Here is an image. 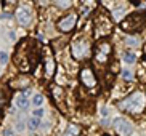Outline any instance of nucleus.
<instances>
[{
  "label": "nucleus",
  "mask_w": 146,
  "mask_h": 136,
  "mask_svg": "<svg viewBox=\"0 0 146 136\" xmlns=\"http://www.w3.org/2000/svg\"><path fill=\"white\" fill-rule=\"evenodd\" d=\"M122 109H127L130 112H140L145 107V96L141 93H133L130 98L124 99V101L119 104Z\"/></svg>",
  "instance_id": "nucleus-1"
},
{
  "label": "nucleus",
  "mask_w": 146,
  "mask_h": 136,
  "mask_svg": "<svg viewBox=\"0 0 146 136\" xmlns=\"http://www.w3.org/2000/svg\"><path fill=\"white\" fill-rule=\"evenodd\" d=\"M114 128H116V131L119 133L120 136H130L133 131V127L127 119L124 117H119V119L114 120Z\"/></svg>",
  "instance_id": "nucleus-2"
},
{
  "label": "nucleus",
  "mask_w": 146,
  "mask_h": 136,
  "mask_svg": "<svg viewBox=\"0 0 146 136\" xmlns=\"http://www.w3.org/2000/svg\"><path fill=\"white\" fill-rule=\"evenodd\" d=\"M16 19L21 26H27L31 22V11L26 7H19L16 10Z\"/></svg>",
  "instance_id": "nucleus-3"
},
{
  "label": "nucleus",
  "mask_w": 146,
  "mask_h": 136,
  "mask_svg": "<svg viewBox=\"0 0 146 136\" xmlns=\"http://www.w3.org/2000/svg\"><path fill=\"white\" fill-rule=\"evenodd\" d=\"M76 19H77V16L74 15V13H71L69 16H66L64 19H61L60 22H58V27H60V30H63V32H68V30H71L74 27V24H76Z\"/></svg>",
  "instance_id": "nucleus-4"
},
{
  "label": "nucleus",
  "mask_w": 146,
  "mask_h": 136,
  "mask_svg": "<svg viewBox=\"0 0 146 136\" xmlns=\"http://www.w3.org/2000/svg\"><path fill=\"white\" fill-rule=\"evenodd\" d=\"M80 79L87 86H93L95 83H96V80H95V77H93V74H92L90 69H84L82 74H80Z\"/></svg>",
  "instance_id": "nucleus-5"
},
{
  "label": "nucleus",
  "mask_w": 146,
  "mask_h": 136,
  "mask_svg": "<svg viewBox=\"0 0 146 136\" xmlns=\"http://www.w3.org/2000/svg\"><path fill=\"white\" fill-rule=\"evenodd\" d=\"M15 104H16V107H19V109H26V107L29 106V99H27V94H26V93L18 94L16 98H15Z\"/></svg>",
  "instance_id": "nucleus-6"
},
{
  "label": "nucleus",
  "mask_w": 146,
  "mask_h": 136,
  "mask_svg": "<svg viewBox=\"0 0 146 136\" xmlns=\"http://www.w3.org/2000/svg\"><path fill=\"white\" fill-rule=\"evenodd\" d=\"M85 50H87V45L85 43H76L74 45V48H72V51H74V58H82V56L85 55Z\"/></svg>",
  "instance_id": "nucleus-7"
},
{
  "label": "nucleus",
  "mask_w": 146,
  "mask_h": 136,
  "mask_svg": "<svg viewBox=\"0 0 146 136\" xmlns=\"http://www.w3.org/2000/svg\"><path fill=\"white\" fill-rule=\"evenodd\" d=\"M39 127H40V119H35V117L29 119V122H27V128L29 130H37Z\"/></svg>",
  "instance_id": "nucleus-8"
},
{
  "label": "nucleus",
  "mask_w": 146,
  "mask_h": 136,
  "mask_svg": "<svg viewBox=\"0 0 146 136\" xmlns=\"http://www.w3.org/2000/svg\"><path fill=\"white\" fill-rule=\"evenodd\" d=\"M42 102H43V96H42V94H40V93L34 94V98H32V104H34L35 107H39V109H40Z\"/></svg>",
  "instance_id": "nucleus-9"
},
{
  "label": "nucleus",
  "mask_w": 146,
  "mask_h": 136,
  "mask_svg": "<svg viewBox=\"0 0 146 136\" xmlns=\"http://www.w3.org/2000/svg\"><path fill=\"white\" fill-rule=\"evenodd\" d=\"M124 61H125V63H129V64H132L133 61H135V53H132V51L124 53Z\"/></svg>",
  "instance_id": "nucleus-10"
},
{
  "label": "nucleus",
  "mask_w": 146,
  "mask_h": 136,
  "mask_svg": "<svg viewBox=\"0 0 146 136\" xmlns=\"http://www.w3.org/2000/svg\"><path fill=\"white\" fill-rule=\"evenodd\" d=\"M122 77H124L125 80H132V79H133V74L130 72L129 69H124V71H122Z\"/></svg>",
  "instance_id": "nucleus-11"
},
{
  "label": "nucleus",
  "mask_w": 146,
  "mask_h": 136,
  "mask_svg": "<svg viewBox=\"0 0 146 136\" xmlns=\"http://www.w3.org/2000/svg\"><path fill=\"white\" fill-rule=\"evenodd\" d=\"M7 61H8V53L0 51V64H7Z\"/></svg>",
  "instance_id": "nucleus-12"
},
{
  "label": "nucleus",
  "mask_w": 146,
  "mask_h": 136,
  "mask_svg": "<svg viewBox=\"0 0 146 136\" xmlns=\"http://www.w3.org/2000/svg\"><path fill=\"white\" fill-rule=\"evenodd\" d=\"M53 72V61L52 59H48L47 61V77H50Z\"/></svg>",
  "instance_id": "nucleus-13"
},
{
  "label": "nucleus",
  "mask_w": 146,
  "mask_h": 136,
  "mask_svg": "<svg viewBox=\"0 0 146 136\" xmlns=\"http://www.w3.org/2000/svg\"><path fill=\"white\" fill-rule=\"evenodd\" d=\"M122 16H124V10L120 8V10H114V19H122Z\"/></svg>",
  "instance_id": "nucleus-14"
},
{
  "label": "nucleus",
  "mask_w": 146,
  "mask_h": 136,
  "mask_svg": "<svg viewBox=\"0 0 146 136\" xmlns=\"http://www.w3.org/2000/svg\"><path fill=\"white\" fill-rule=\"evenodd\" d=\"M79 133V128L77 127H69V131L66 133L64 136H74V135H77Z\"/></svg>",
  "instance_id": "nucleus-15"
},
{
  "label": "nucleus",
  "mask_w": 146,
  "mask_h": 136,
  "mask_svg": "<svg viewBox=\"0 0 146 136\" xmlns=\"http://www.w3.org/2000/svg\"><path fill=\"white\" fill-rule=\"evenodd\" d=\"M127 43H129V45H132V47H137L138 40H137V38H133V37H130V38H127Z\"/></svg>",
  "instance_id": "nucleus-16"
},
{
  "label": "nucleus",
  "mask_w": 146,
  "mask_h": 136,
  "mask_svg": "<svg viewBox=\"0 0 146 136\" xmlns=\"http://www.w3.org/2000/svg\"><path fill=\"white\" fill-rule=\"evenodd\" d=\"M42 115H43V109H37V111H34L35 119H42Z\"/></svg>",
  "instance_id": "nucleus-17"
},
{
  "label": "nucleus",
  "mask_w": 146,
  "mask_h": 136,
  "mask_svg": "<svg viewBox=\"0 0 146 136\" xmlns=\"http://www.w3.org/2000/svg\"><path fill=\"white\" fill-rule=\"evenodd\" d=\"M16 130H18V131H23V130H24V122H23V120H18Z\"/></svg>",
  "instance_id": "nucleus-18"
},
{
  "label": "nucleus",
  "mask_w": 146,
  "mask_h": 136,
  "mask_svg": "<svg viewBox=\"0 0 146 136\" xmlns=\"http://www.w3.org/2000/svg\"><path fill=\"white\" fill-rule=\"evenodd\" d=\"M0 18H2V19H10V18H13V15H11V13H2Z\"/></svg>",
  "instance_id": "nucleus-19"
},
{
  "label": "nucleus",
  "mask_w": 146,
  "mask_h": 136,
  "mask_svg": "<svg viewBox=\"0 0 146 136\" xmlns=\"http://www.w3.org/2000/svg\"><path fill=\"white\" fill-rule=\"evenodd\" d=\"M13 130H10V128H7V130H3V136H13Z\"/></svg>",
  "instance_id": "nucleus-20"
},
{
  "label": "nucleus",
  "mask_w": 146,
  "mask_h": 136,
  "mask_svg": "<svg viewBox=\"0 0 146 136\" xmlns=\"http://www.w3.org/2000/svg\"><path fill=\"white\" fill-rule=\"evenodd\" d=\"M56 5H58V7H63V8H64V7H69V2H56Z\"/></svg>",
  "instance_id": "nucleus-21"
},
{
  "label": "nucleus",
  "mask_w": 146,
  "mask_h": 136,
  "mask_svg": "<svg viewBox=\"0 0 146 136\" xmlns=\"http://www.w3.org/2000/svg\"><path fill=\"white\" fill-rule=\"evenodd\" d=\"M108 51H109V45H103V47H101V53L108 55Z\"/></svg>",
  "instance_id": "nucleus-22"
},
{
  "label": "nucleus",
  "mask_w": 146,
  "mask_h": 136,
  "mask_svg": "<svg viewBox=\"0 0 146 136\" xmlns=\"http://www.w3.org/2000/svg\"><path fill=\"white\" fill-rule=\"evenodd\" d=\"M108 114H109L108 107H101V115H103V117H108Z\"/></svg>",
  "instance_id": "nucleus-23"
}]
</instances>
